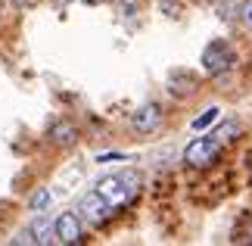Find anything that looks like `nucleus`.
Returning a JSON list of instances; mask_svg holds the SVG:
<instances>
[{"label": "nucleus", "instance_id": "obj_1", "mask_svg": "<svg viewBox=\"0 0 252 246\" xmlns=\"http://www.w3.org/2000/svg\"><path fill=\"white\" fill-rule=\"evenodd\" d=\"M140 190V175L137 172H115V175H106V178L96 181V193L103 196L112 209H122L128 206Z\"/></svg>", "mask_w": 252, "mask_h": 246}, {"label": "nucleus", "instance_id": "obj_2", "mask_svg": "<svg viewBox=\"0 0 252 246\" xmlns=\"http://www.w3.org/2000/svg\"><path fill=\"white\" fill-rule=\"evenodd\" d=\"M234 63H237V53H234V47L224 44V41H212L206 50H202V69H206L209 75H224Z\"/></svg>", "mask_w": 252, "mask_h": 246}, {"label": "nucleus", "instance_id": "obj_3", "mask_svg": "<svg viewBox=\"0 0 252 246\" xmlns=\"http://www.w3.org/2000/svg\"><path fill=\"white\" fill-rule=\"evenodd\" d=\"M112 212H115V209H112V206L106 203V200H103V196L96 193V190L84 193L81 200H78V218H81V221H87L91 228H100V224H103L106 218H109Z\"/></svg>", "mask_w": 252, "mask_h": 246}, {"label": "nucleus", "instance_id": "obj_4", "mask_svg": "<svg viewBox=\"0 0 252 246\" xmlns=\"http://www.w3.org/2000/svg\"><path fill=\"white\" fill-rule=\"evenodd\" d=\"M218 150L221 143L215 141V137H196L187 150H184V159H187V165H193V169H206V165H212L218 159Z\"/></svg>", "mask_w": 252, "mask_h": 246}, {"label": "nucleus", "instance_id": "obj_5", "mask_svg": "<svg viewBox=\"0 0 252 246\" xmlns=\"http://www.w3.org/2000/svg\"><path fill=\"white\" fill-rule=\"evenodd\" d=\"M53 240H56V243H65V246H72V243H81V240H84V231H81V218H78V212H63L60 218L53 221Z\"/></svg>", "mask_w": 252, "mask_h": 246}, {"label": "nucleus", "instance_id": "obj_6", "mask_svg": "<svg viewBox=\"0 0 252 246\" xmlns=\"http://www.w3.org/2000/svg\"><path fill=\"white\" fill-rule=\"evenodd\" d=\"M134 128L137 131H156L159 122H162V112H159V106L156 103H147V106H140L137 112H134Z\"/></svg>", "mask_w": 252, "mask_h": 246}, {"label": "nucleus", "instance_id": "obj_7", "mask_svg": "<svg viewBox=\"0 0 252 246\" xmlns=\"http://www.w3.org/2000/svg\"><path fill=\"white\" fill-rule=\"evenodd\" d=\"M28 234H32V240H34V243H50V240H53V224L37 215V218L28 224Z\"/></svg>", "mask_w": 252, "mask_h": 246}, {"label": "nucleus", "instance_id": "obj_8", "mask_svg": "<svg viewBox=\"0 0 252 246\" xmlns=\"http://www.w3.org/2000/svg\"><path fill=\"white\" fill-rule=\"evenodd\" d=\"M218 115H221L218 106H209V109L202 112V115H196V119H193V131H206L209 125H215V122H218Z\"/></svg>", "mask_w": 252, "mask_h": 246}, {"label": "nucleus", "instance_id": "obj_9", "mask_svg": "<svg viewBox=\"0 0 252 246\" xmlns=\"http://www.w3.org/2000/svg\"><path fill=\"white\" fill-rule=\"evenodd\" d=\"M50 137H53L56 143H72L75 141V128L72 125H56L53 131H50Z\"/></svg>", "mask_w": 252, "mask_h": 246}, {"label": "nucleus", "instance_id": "obj_10", "mask_svg": "<svg viewBox=\"0 0 252 246\" xmlns=\"http://www.w3.org/2000/svg\"><path fill=\"white\" fill-rule=\"evenodd\" d=\"M234 134H237V122H224V125H221V128H218V131L212 134V137H215L218 143H227Z\"/></svg>", "mask_w": 252, "mask_h": 246}, {"label": "nucleus", "instance_id": "obj_11", "mask_svg": "<svg viewBox=\"0 0 252 246\" xmlns=\"http://www.w3.org/2000/svg\"><path fill=\"white\" fill-rule=\"evenodd\" d=\"M47 206H50V190H37V193L32 196V209H34V212H44Z\"/></svg>", "mask_w": 252, "mask_h": 246}, {"label": "nucleus", "instance_id": "obj_12", "mask_svg": "<svg viewBox=\"0 0 252 246\" xmlns=\"http://www.w3.org/2000/svg\"><path fill=\"white\" fill-rule=\"evenodd\" d=\"M237 16H240V22L252 32V0H243V3H240V13Z\"/></svg>", "mask_w": 252, "mask_h": 246}, {"label": "nucleus", "instance_id": "obj_13", "mask_svg": "<svg viewBox=\"0 0 252 246\" xmlns=\"http://www.w3.org/2000/svg\"><path fill=\"white\" fill-rule=\"evenodd\" d=\"M84 3H100V0H84Z\"/></svg>", "mask_w": 252, "mask_h": 246}]
</instances>
